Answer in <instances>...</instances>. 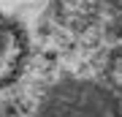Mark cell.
I'll return each instance as SVG.
<instances>
[{
    "instance_id": "6da1fadb",
    "label": "cell",
    "mask_w": 122,
    "mask_h": 117,
    "mask_svg": "<svg viewBox=\"0 0 122 117\" xmlns=\"http://www.w3.org/2000/svg\"><path fill=\"white\" fill-rule=\"evenodd\" d=\"M30 117H122V101L109 79L60 76L35 95Z\"/></svg>"
},
{
    "instance_id": "7a4b0ae2",
    "label": "cell",
    "mask_w": 122,
    "mask_h": 117,
    "mask_svg": "<svg viewBox=\"0 0 122 117\" xmlns=\"http://www.w3.org/2000/svg\"><path fill=\"white\" fill-rule=\"evenodd\" d=\"M27 57V41L25 33L0 14V87L11 84L19 76Z\"/></svg>"
},
{
    "instance_id": "3957f363",
    "label": "cell",
    "mask_w": 122,
    "mask_h": 117,
    "mask_svg": "<svg viewBox=\"0 0 122 117\" xmlns=\"http://www.w3.org/2000/svg\"><path fill=\"white\" fill-rule=\"evenodd\" d=\"M106 79H109V84L117 90V95L122 101V46L111 55V60H109V76Z\"/></svg>"
}]
</instances>
